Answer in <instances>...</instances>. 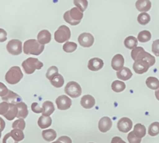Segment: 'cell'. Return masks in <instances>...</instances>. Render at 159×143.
I'll return each instance as SVG.
<instances>
[{
    "mask_svg": "<svg viewBox=\"0 0 159 143\" xmlns=\"http://www.w3.org/2000/svg\"><path fill=\"white\" fill-rule=\"evenodd\" d=\"M5 127H6V122H5V121L2 118H0V132H2L4 130Z\"/></svg>",
    "mask_w": 159,
    "mask_h": 143,
    "instance_id": "48",
    "label": "cell"
},
{
    "mask_svg": "<svg viewBox=\"0 0 159 143\" xmlns=\"http://www.w3.org/2000/svg\"><path fill=\"white\" fill-rule=\"evenodd\" d=\"M38 125L40 128L44 129L48 128L51 125V123H52V119H51V117H47V116H40L38 119Z\"/></svg>",
    "mask_w": 159,
    "mask_h": 143,
    "instance_id": "25",
    "label": "cell"
},
{
    "mask_svg": "<svg viewBox=\"0 0 159 143\" xmlns=\"http://www.w3.org/2000/svg\"><path fill=\"white\" fill-rule=\"evenodd\" d=\"M126 88V84L122 81L116 80L113 81L112 83V90L116 93H120L124 91Z\"/></svg>",
    "mask_w": 159,
    "mask_h": 143,
    "instance_id": "31",
    "label": "cell"
},
{
    "mask_svg": "<svg viewBox=\"0 0 159 143\" xmlns=\"http://www.w3.org/2000/svg\"><path fill=\"white\" fill-rule=\"evenodd\" d=\"M42 136L45 141H51L55 139L57 137V133L54 129H47L42 131Z\"/></svg>",
    "mask_w": 159,
    "mask_h": 143,
    "instance_id": "26",
    "label": "cell"
},
{
    "mask_svg": "<svg viewBox=\"0 0 159 143\" xmlns=\"http://www.w3.org/2000/svg\"><path fill=\"white\" fill-rule=\"evenodd\" d=\"M9 107H10V104H9V103L5 102V101H3L2 103H0V115L4 116L7 113L8 110H9Z\"/></svg>",
    "mask_w": 159,
    "mask_h": 143,
    "instance_id": "40",
    "label": "cell"
},
{
    "mask_svg": "<svg viewBox=\"0 0 159 143\" xmlns=\"http://www.w3.org/2000/svg\"><path fill=\"white\" fill-rule=\"evenodd\" d=\"M22 66L24 70V72L30 75L34 73L35 70L40 69L43 66V65L41 62L39 61V59L35 58H28L27 59L23 61Z\"/></svg>",
    "mask_w": 159,
    "mask_h": 143,
    "instance_id": "5",
    "label": "cell"
},
{
    "mask_svg": "<svg viewBox=\"0 0 159 143\" xmlns=\"http://www.w3.org/2000/svg\"><path fill=\"white\" fill-rule=\"evenodd\" d=\"M104 65V62L99 58H93L89 61L88 68L91 71H99L102 69Z\"/></svg>",
    "mask_w": 159,
    "mask_h": 143,
    "instance_id": "15",
    "label": "cell"
},
{
    "mask_svg": "<svg viewBox=\"0 0 159 143\" xmlns=\"http://www.w3.org/2000/svg\"><path fill=\"white\" fill-rule=\"evenodd\" d=\"M52 143H64V142H63V141H61V140L57 139V141H54V142H52Z\"/></svg>",
    "mask_w": 159,
    "mask_h": 143,
    "instance_id": "50",
    "label": "cell"
},
{
    "mask_svg": "<svg viewBox=\"0 0 159 143\" xmlns=\"http://www.w3.org/2000/svg\"><path fill=\"white\" fill-rule=\"evenodd\" d=\"M23 77V74L19 66H12L6 72L5 79L10 85L17 84Z\"/></svg>",
    "mask_w": 159,
    "mask_h": 143,
    "instance_id": "4",
    "label": "cell"
},
{
    "mask_svg": "<svg viewBox=\"0 0 159 143\" xmlns=\"http://www.w3.org/2000/svg\"><path fill=\"white\" fill-rule=\"evenodd\" d=\"M71 104H72L71 99L65 95H61L56 99V104H57V108L61 110H65L69 109L71 107Z\"/></svg>",
    "mask_w": 159,
    "mask_h": 143,
    "instance_id": "10",
    "label": "cell"
},
{
    "mask_svg": "<svg viewBox=\"0 0 159 143\" xmlns=\"http://www.w3.org/2000/svg\"><path fill=\"white\" fill-rule=\"evenodd\" d=\"M6 49L9 54L12 55H18L23 51V44L20 40L12 39L8 42L6 45Z\"/></svg>",
    "mask_w": 159,
    "mask_h": 143,
    "instance_id": "8",
    "label": "cell"
},
{
    "mask_svg": "<svg viewBox=\"0 0 159 143\" xmlns=\"http://www.w3.org/2000/svg\"><path fill=\"white\" fill-rule=\"evenodd\" d=\"M82 17H83V12H82L77 7L72 8L64 14L65 20L71 26H76L79 24Z\"/></svg>",
    "mask_w": 159,
    "mask_h": 143,
    "instance_id": "2",
    "label": "cell"
},
{
    "mask_svg": "<svg viewBox=\"0 0 159 143\" xmlns=\"http://www.w3.org/2000/svg\"><path fill=\"white\" fill-rule=\"evenodd\" d=\"M112 124H113V123H112L111 119L109 117H103L99 120L98 127H99V131L101 132L105 133V132H107L111 129Z\"/></svg>",
    "mask_w": 159,
    "mask_h": 143,
    "instance_id": "13",
    "label": "cell"
},
{
    "mask_svg": "<svg viewBox=\"0 0 159 143\" xmlns=\"http://www.w3.org/2000/svg\"><path fill=\"white\" fill-rule=\"evenodd\" d=\"M58 139L63 141L64 143H72V141H71V138L68 136H61Z\"/></svg>",
    "mask_w": 159,
    "mask_h": 143,
    "instance_id": "47",
    "label": "cell"
},
{
    "mask_svg": "<svg viewBox=\"0 0 159 143\" xmlns=\"http://www.w3.org/2000/svg\"><path fill=\"white\" fill-rule=\"evenodd\" d=\"M79 43L84 48H90L94 43V37L89 33H82L79 36Z\"/></svg>",
    "mask_w": 159,
    "mask_h": 143,
    "instance_id": "9",
    "label": "cell"
},
{
    "mask_svg": "<svg viewBox=\"0 0 159 143\" xmlns=\"http://www.w3.org/2000/svg\"><path fill=\"white\" fill-rule=\"evenodd\" d=\"M89 143H93V142H89Z\"/></svg>",
    "mask_w": 159,
    "mask_h": 143,
    "instance_id": "52",
    "label": "cell"
},
{
    "mask_svg": "<svg viewBox=\"0 0 159 143\" xmlns=\"http://www.w3.org/2000/svg\"><path fill=\"white\" fill-rule=\"evenodd\" d=\"M96 104L95 98L91 95H85L81 99V105L85 109H91Z\"/></svg>",
    "mask_w": 159,
    "mask_h": 143,
    "instance_id": "18",
    "label": "cell"
},
{
    "mask_svg": "<svg viewBox=\"0 0 159 143\" xmlns=\"http://www.w3.org/2000/svg\"><path fill=\"white\" fill-rule=\"evenodd\" d=\"M26 127V123L25 121L22 118L16 120L12 123V128L13 129H20V130H24Z\"/></svg>",
    "mask_w": 159,
    "mask_h": 143,
    "instance_id": "37",
    "label": "cell"
},
{
    "mask_svg": "<svg viewBox=\"0 0 159 143\" xmlns=\"http://www.w3.org/2000/svg\"><path fill=\"white\" fill-rule=\"evenodd\" d=\"M133 127V122L128 118H122L117 122V128L120 131L127 133L131 130Z\"/></svg>",
    "mask_w": 159,
    "mask_h": 143,
    "instance_id": "11",
    "label": "cell"
},
{
    "mask_svg": "<svg viewBox=\"0 0 159 143\" xmlns=\"http://www.w3.org/2000/svg\"><path fill=\"white\" fill-rule=\"evenodd\" d=\"M31 109H32V110L34 113H40L43 112V108L40 107L39 106V104H37V103H33L32 105H31Z\"/></svg>",
    "mask_w": 159,
    "mask_h": 143,
    "instance_id": "44",
    "label": "cell"
},
{
    "mask_svg": "<svg viewBox=\"0 0 159 143\" xmlns=\"http://www.w3.org/2000/svg\"><path fill=\"white\" fill-rule=\"evenodd\" d=\"M9 133H10L11 136L16 141H22L24 138V134H23V130H20V129H12Z\"/></svg>",
    "mask_w": 159,
    "mask_h": 143,
    "instance_id": "32",
    "label": "cell"
},
{
    "mask_svg": "<svg viewBox=\"0 0 159 143\" xmlns=\"http://www.w3.org/2000/svg\"><path fill=\"white\" fill-rule=\"evenodd\" d=\"M2 143H18V141H16L12 136H11L10 133H7L4 136L2 140Z\"/></svg>",
    "mask_w": 159,
    "mask_h": 143,
    "instance_id": "41",
    "label": "cell"
},
{
    "mask_svg": "<svg viewBox=\"0 0 159 143\" xmlns=\"http://www.w3.org/2000/svg\"><path fill=\"white\" fill-rule=\"evenodd\" d=\"M111 143H126V142L120 138V137L116 136V137H113V138H112Z\"/></svg>",
    "mask_w": 159,
    "mask_h": 143,
    "instance_id": "46",
    "label": "cell"
},
{
    "mask_svg": "<svg viewBox=\"0 0 159 143\" xmlns=\"http://www.w3.org/2000/svg\"><path fill=\"white\" fill-rule=\"evenodd\" d=\"M44 50V45L39 43L35 39H30L24 42L23 44V52L26 54H34L39 55Z\"/></svg>",
    "mask_w": 159,
    "mask_h": 143,
    "instance_id": "1",
    "label": "cell"
},
{
    "mask_svg": "<svg viewBox=\"0 0 159 143\" xmlns=\"http://www.w3.org/2000/svg\"><path fill=\"white\" fill-rule=\"evenodd\" d=\"M42 108H43V112H42V115L43 116L49 117L54 113V106L51 101H45L42 105Z\"/></svg>",
    "mask_w": 159,
    "mask_h": 143,
    "instance_id": "20",
    "label": "cell"
},
{
    "mask_svg": "<svg viewBox=\"0 0 159 143\" xmlns=\"http://www.w3.org/2000/svg\"><path fill=\"white\" fill-rule=\"evenodd\" d=\"M150 64L148 62L144 60H137L134 61V63L133 65V68L134 72L138 74H143L145 73L150 68Z\"/></svg>",
    "mask_w": 159,
    "mask_h": 143,
    "instance_id": "12",
    "label": "cell"
},
{
    "mask_svg": "<svg viewBox=\"0 0 159 143\" xmlns=\"http://www.w3.org/2000/svg\"><path fill=\"white\" fill-rule=\"evenodd\" d=\"M51 40V34L48 30H43L37 34V41L41 44L44 45Z\"/></svg>",
    "mask_w": 159,
    "mask_h": 143,
    "instance_id": "17",
    "label": "cell"
},
{
    "mask_svg": "<svg viewBox=\"0 0 159 143\" xmlns=\"http://www.w3.org/2000/svg\"><path fill=\"white\" fill-rule=\"evenodd\" d=\"M152 52L159 57V40H156L152 44Z\"/></svg>",
    "mask_w": 159,
    "mask_h": 143,
    "instance_id": "42",
    "label": "cell"
},
{
    "mask_svg": "<svg viewBox=\"0 0 159 143\" xmlns=\"http://www.w3.org/2000/svg\"><path fill=\"white\" fill-rule=\"evenodd\" d=\"M152 39V34L148 30H142L138 34V40L141 43H145Z\"/></svg>",
    "mask_w": 159,
    "mask_h": 143,
    "instance_id": "30",
    "label": "cell"
},
{
    "mask_svg": "<svg viewBox=\"0 0 159 143\" xmlns=\"http://www.w3.org/2000/svg\"><path fill=\"white\" fill-rule=\"evenodd\" d=\"M74 4L78 9L82 12H84L88 7V1L87 0H74Z\"/></svg>",
    "mask_w": 159,
    "mask_h": 143,
    "instance_id": "36",
    "label": "cell"
},
{
    "mask_svg": "<svg viewBox=\"0 0 159 143\" xmlns=\"http://www.w3.org/2000/svg\"><path fill=\"white\" fill-rule=\"evenodd\" d=\"M17 108H18V114H17L16 118H18L19 119L22 118V119H24L27 117L28 113V109H27V106L25 103L23 102H20L16 104Z\"/></svg>",
    "mask_w": 159,
    "mask_h": 143,
    "instance_id": "22",
    "label": "cell"
},
{
    "mask_svg": "<svg viewBox=\"0 0 159 143\" xmlns=\"http://www.w3.org/2000/svg\"><path fill=\"white\" fill-rule=\"evenodd\" d=\"M134 132L140 138H142L146 135L145 126L141 124H136L134 127Z\"/></svg>",
    "mask_w": 159,
    "mask_h": 143,
    "instance_id": "29",
    "label": "cell"
},
{
    "mask_svg": "<svg viewBox=\"0 0 159 143\" xmlns=\"http://www.w3.org/2000/svg\"><path fill=\"white\" fill-rule=\"evenodd\" d=\"M131 58L133 60H144L148 62L150 64V66H153L155 63V58L149 54L148 52H146L142 47H137L131 51Z\"/></svg>",
    "mask_w": 159,
    "mask_h": 143,
    "instance_id": "3",
    "label": "cell"
},
{
    "mask_svg": "<svg viewBox=\"0 0 159 143\" xmlns=\"http://www.w3.org/2000/svg\"><path fill=\"white\" fill-rule=\"evenodd\" d=\"M18 114V108H17L16 104H10V107L8 110L7 113L4 115L5 118L9 121H12L15 118H16Z\"/></svg>",
    "mask_w": 159,
    "mask_h": 143,
    "instance_id": "23",
    "label": "cell"
},
{
    "mask_svg": "<svg viewBox=\"0 0 159 143\" xmlns=\"http://www.w3.org/2000/svg\"><path fill=\"white\" fill-rule=\"evenodd\" d=\"M137 9L141 12H146L152 8V2L150 0H138L136 2Z\"/></svg>",
    "mask_w": 159,
    "mask_h": 143,
    "instance_id": "19",
    "label": "cell"
},
{
    "mask_svg": "<svg viewBox=\"0 0 159 143\" xmlns=\"http://www.w3.org/2000/svg\"><path fill=\"white\" fill-rule=\"evenodd\" d=\"M71 38V30L65 25H61L54 33V40L57 43L67 42Z\"/></svg>",
    "mask_w": 159,
    "mask_h": 143,
    "instance_id": "6",
    "label": "cell"
},
{
    "mask_svg": "<svg viewBox=\"0 0 159 143\" xmlns=\"http://www.w3.org/2000/svg\"><path fill=\"white\" fill-rule=\"evenodd\" d=\"M138 44V40L133 36H129L124 40V45L128 49H134L135 48H137Z\"/></svg>",
    "mask_w": 159,
    "mask_h": 143,
    "instance_id": "27",
    "label": "cell"
},
{
    "mask_svg": "<svg viewBox=\"0 0 159 143\" xmlns=\"http://www.w3.org/2000/svg\"><path fill=\"white\" fill-rule=\"evenodd\" d=\"M124 58L122 54H117L113 58L111 62V66L113 69L116 71H120L124 68Z\"/></svg>",
    "mask_w": 159,
    "mask_h": 143,
    "instance_id": "14",
    "label": "cell"
},
{
    "mask_svg": "<svg viewBox=\"0 0 159 143\" xmlns=\"http://www.w3.org/2000/svg\"><path fill=\"white\" fill-rule=\"evenodd\" d=\"M9 90L7 87L6 86L5 84H3L2 82H0V96L3 97V96H6L8 93H9Z\"/></svg>",
    "mask_w": 159,
    "mask_h": 143,
    "instance_id": "43",
    "label": "cell"
},
{
    "mask_svg": "<svg viewBox=\"0 0 159 143\" xmlns=\"http://www.w3.org/2000/svg\"><path fill=\"white\" fill-rule=\"evenodd\" d=\"M155 96H156L157 99L159 100V89H158V90H157L156 91H155Z\"/></svg>",
    "mask_w": 159,
    "mask_h": 143,
    "instance_id": "49",
    "label": "cell"
},
{
    "mask_svg": "<svg viewBox=\"0 0 159 143\" xmlns=\"http://www.w3.org/2000/svg\"><path fill=\"white\" fill-rule=\"evenodd\" d=\"M65 92L70 97L77 98L82 94V88L78 82L71 81L67 83L65 88Z\"/></svg>",
    "mask_w": 159,
    "mask_h": 143,
    "instance_id": "7",
    "label": "cell"
},
{
    "mask_svg": "<svg viewBox=\"0 0 159 143\" xmlns=\"http://www.w3.org/2000/svg\"><path fill=\"white\" fill-rule=\"evenodd\" d=\"M138 21L141 25H147L151 21V16L147 12H141L138 16Z\"/></svg>",
    "mask_w": 159,
    "mask_h": 143,
    "instance_id": "33",
    "label": "cell"
},
{
    "mask_svg": "<svg viewBox=\"0 0 159 143\" xmlns=\"http://www.w3.org/2000/svg\"><path fill=\"white\" fill-rule=\"evenodd\" d=\"M132 76H133V74H132L131 71L130 70V68H127V67H124L122 69L116 72V76H117L118 79L124 81L129 80L132 77Z\"/></svg>",
    "mask_w": 159,
    "mask_h": 143,
    "instance_id": "21",
    "label": "cell"
},
{
    "mask_svg": "<svg viewBox=\"0 0 159 143\" xmlns=\"http://www.w3.org/2000/svg\"><path fill=\"white\" fill-rule=\"evenodd\" d=\"M1 136H2V133L0 132V138H1Z\"/></svg>",
    "mask_w": 159,
    "mask_h": 143,
    "instance_id": "51",
    "label": "cell"
},
{
    "mask_svg": "<svg viewBox=\"0 0 159 143\" xmlns=\"http://www.w3.org/2000/svg\"><path fill=\"white\" fill-rule=\"evenodd\" d=\"M7 39V33L5 30L0 28V42L6 41Z\"/></svg>",
    "mask_w": 159,
    "mask_h": 143,
    "instance_id": "45",
    "label": "cell"
},
{
    "mask_svg": "<svg viewBox=\"0 0 159 143\" xmlns=\"http://www.w3.org/2000/svg\"><path fill=\"white\" fill-rule=\"evenodd\" d=\"M50 81H51V85H53L56 88H61L65 83V79H64L63 76L59 73L54 75Z\"/></svg>",
    "mask_w": 159,
    "mask_h": 143,
    "instance_id": "24",
    "label": "cell"
},
{
    "mask_svg": "<svg viewBox=\"0 0 159 143\" xmlns=\"http://www.w3.org/2000/svg\"><path fill=\"white\" fill-rule=\"evenodd\" d=\"M146 85L149 89L157 90L159 89V80L155 77H148L146 79Z\"/></svg>",
    "mask_w": 159,
    "mask_h": 143,
    "instance_id": "28",
    "label": "cell"
},
{
    "mask_svg": "<svg viewBox=\"0 0 159 143\" xmlns=\"http://www.w3.org/2000/svg\"><path fill=\"white\" fill-rule=\"evenodd\" d=\"M58 73V68L56 66H51L48 68V72H47L46 77L47 79H48L49 80H51V78L54 76V75L57 74Z\"/></svg>",
    "mask_w": 159,
    "mask_h": 143,
    "instance_id": "39",
    "label": "cell"
},
{
    "mask_svg": "<svg viewBox=\"0 0 159 143\" xmlns=\"http://www.w3.org/2000/svg\"><path fill=\"white\" fill-rule=\"evenodd\" d=\"M159 134V122H153L148 127V135L156 136Z\"/></svg>",
    "mask_w": 159,
    "mask_h": 143,
    "instance_id": "35",
    "label": "cell"
},
{
    "mask_svg": "<svg viewBox=\"0 0 159 143\" xmlns=\"http://www.w3.org/2000/svg\"><path fill=\"white\" fill-rule=\"evenodd\" d=\"M127 140L130 143H141V138H138L134 131H130L127 135Z\"/></svg>",
    "mask_w": 159,
    "mask_h": 143,
    "instance_id": "38",
    "label": "cell"
},
{
    "mask_svg": "<svg viewBox=\"0 0 159 143\" xmlns=\"http://www.w3.org/2000/svg\"><path fill=\"white\" fill-rule=\"evenodd\" d=\"M2 99L3 101L9 103V104H16L18 103L22 102V98L18 94L12 92V90H9V93L5 96L2 97Z\"/></svg>",
    "mask_w": 159,
    "mask_h": 143,
    "instance_id": "16",
    "label": "cell"
},
{
    "mask_svg": "<svg viewBox=\"0 0 159 143\" xmlns=\"http://www.w3.org/2000/svg\"><path fill=\"white\" fill-rule=\"evenodd\" d=\"M77 44L75 42L67 41L65 44L63 45V50L67 53L74 52L77 49Z\"/></svg>",
    "mask_w": 159,
    "mask_h": 143,
    "instance_id": "34",
    "label": "cell"
}]
</instances>
